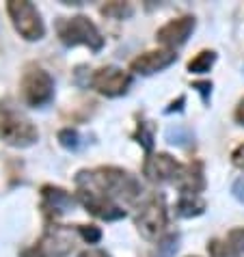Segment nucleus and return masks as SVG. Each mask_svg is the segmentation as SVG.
Listing matches in <instances>:
<instances>
[{
    "instance_id": "1",
    "label": "nucleus",
    "mask_w": 244,
    "mask_h": 257,
    "mask_svg": "<svg viewBox=\"0 0 244 257\" xmlns=\"http://www.w3.org/2000/svg\"><path fill=\"white\" fill-rule=\"evenodd\" d=\"M76 184H89L110 197L117 203H134L141 197V182L132 173L119 167H97L93 171H80L76 175Z\"/></svg>"
},
{
    "instance_id": "2",
    "label": "nucleus",
    "mask_w": 244,
    "mask_h": 257,
    "mask_svg": "<svg viewBox=\"0 0 244 257\" xmlns=\"http://www.w3.org/2000/svg\"><path fill=\"white\" fill-rule=\"evenodd\" d=\"M0 141L9 147H31L39 141L37 125L11 102H0Z\"/></svg>"
},
{
    "instance_id": "3",
    "label": "nucleus",
    "mask_w": 244,
    "mask_h": 257,
    "mask_svg": "<svg viewBox=\"0 0 244 257\" xmlns=\"http://www.w3.org/2000/svg\"><path fill=\"white\" fill-rule=\"evenodd\" d=\"M56 35L61 44L67 48L74 46H87L93 52H99L104 48V37L99 28L91 22L87 16H74V18H61L56 22Z\"/></svg>"
},
{
    "instance_id": "4",
    "label": "nucleus",
    "mask_w": 244,
    "mask_h": 257,
    "mask_svg": "<svg viewBox=\"0 0 244 257\" xmlns=\"http://www.w3.org/2000/svg\"><path fill=\"white\" fill-rule=\"evenodd\" d=\"M20 93L26 106L31 108H44L54 97V78L39 65H26L22 80H20Z\"/></svg>"
},
{
    "instance_id": "5",
    "label": "nucleus",
    "mask_w": 244,
    "mask_h": 257,
    "mask_svg": "<svg viewBox=\"0 0 244 257\" xmlns=\"http://www.w3.org/2000/svg\"><path fill=\"white\" fill-rule=\"evenodd\" d=\"M7 13H9L11 24L20 33V37H24L26 41L44 39L46 26L39 9L33 3H28V0H9L7 3Z\"/></svg>"
},
{
    "instance_id": "6",
    "label": "nucleus",
    "mask_w": 244,
    "mask_h": 257,
    "mask_svg": "<svg viewBox=\"0 0 244 257\" xmlns=\"http://www.w3.org/2000/svg\"><path fill=\"white\" fill-rule=\"evenodd\" d=\"M167 223L169 212L164 195H152L136 214V229L145 240H160V235L167 231Z\"/></svg>"
},
{
    "instance_id": "7",
    "label": "nucleus",
    "mask_w": 244,
    "mask_h": 257,
    "mask_svg": "<svg viewBox=\"0 0 244 257\" xmlns=\"http://www.w3.org/2000/svg\"><path fill=\"white\" fill-rule=\"evenodd\" d=\"M78 201L95 218H102V220L126 218V210L117 201H112L110 197H106L104 192H99L97 188L89 186V184H78Z\"/></svg>"
},
{
    "instance_id": "8",
    "label": "nucleus",
    "mask_w": 244,
    "mask_h": 257,
    "mask_svg": "<svg viewBox=\"0 0 244 257\" xmlns=\"http://www.w3.org/2000/svg\"><path fill=\"white\" fill-rule=\"evenodd\" d=\"M89 84H91V89H95L97 93H102L106 97H119L128 93V89L132 84V76L121 67L108 65V67H99L93 71L89 78Z\"/></svg>"
},
{
    "instance_id": "9",
    "label": "nucleus",
    "mask_w": 244,
    "mask_h": 257,
    "mask_svg": "<svg viewBox=\"0 0 244 257\" xmlns=\"http://www.w3.org/2000/svg\"><path fill=\"white\" fill-rule=\"evenodd\" d=\"M184 167L186 164L177 162L173 156L158 152V154H152L145 160V164H143V175L154 184H167V182L177 184V180L184 173Z\"/></svg>"
},
{
    "instance_id": "10",
    "label": "nucleus",
    "mask_w": 244,
    "mask_h": 257,
    "mask_svg": "<svg viewBox=\"0 0 244 257\" xmlns=\"http://www.w3.org/2000/svg\"><path fill=\"white\" fill-rule=\"evenodd\" d=\"M195 26H197V22L192 16H182L175 20H169L164 26L158 28L156 41L160 46H164V50H173L175 52L179 46H184L186 41H188L192 31H195Z\"/></svg>"
},
{
    "instance_id": "11",
    "label": "nucleus",
    "mask_w": 244,
    "mask_h": 257,
    "mask_svg": "<svg viewBox=\"0 0 244 257\" xmlns=\"http://www.w3.org/2000/svg\"><path fill=\"white\" fill-rule=\"evenodd\" d=\"M177 61V54L173 50H149V52L139 54L136 59H132L130 69L139 76H154L158 71L171 67Z\"/></svg>"
},
{
    "instance_id": "12",
    "label": "nucleus",
    "mask_w": 244,
    "mask_h": 257,
    "mask_svg": "<svg viewBox=\"0 0 244 257\" xmlns=\"http://www.w3.org/2000/svg\"><path fill=\"white\" fill-rule=\"evenodd\" d=\"M37 244L46 257H65L74 248V233L63 225H50Z\"/></svg>"
},
{
    "instance_id": "13",
    "label": "nucleus",
    "mask_w": 244,
    "mask_h": 257,
    "mask_svg": "<svg viewBox=\"0 0 244 257\" xmlns=\"http://www.w3.org/2000/svg\"><path fill=\"white\" fill-rule=\"evenodd\" d=\"M71 208H74V197L65 188L50 186V184L41 188V210H44L48 220H56Z\"/></svg>"
},
{
    "instance_id": "14",
    "label": "nucleus",
    "mask_w": 244,
    "mask_h": 257,
    "mask_svg": "<svg viewBox=\"0 0 244 257\" xmlns=\"http://www.w3.org/2000/svg\"><path fill=\"white\" fill-rule=\"evenodd\" d=\"M179 195H199L205 188V173H203V162H190L184 167L182 177L177 180Z\"/></svg>"
},
{
    "instance_id": "15",
    "label": "nucleus",
    "mask_w": 244,
    "mask_h": 257,
    "mask_svg": "<svg viewBox=\"0 0 244 257\" xmlns=\"http://www.w3.org/2000/svg\"><path fill=\"white\" fill-rule=\"evenodd\" d=\"M205 201L199 195H179L175 203V214L179 218H192L205 212Z\"/></svg>"
},
{
    "instance_id": "16",
    "label": "nucleus",
    "mask_w": 244,
    "mask_h": 257,
    "mask_svg": "<svg viewBox=\"0 0 244 257\" xmlns=\"http://www.w3.org/2000/svg\"><path fill=\"white\" fill-rule=\"evenodd\" d=\"M177 248H179V233H167L164 238L158 240V244L149 253V257H175Z\"/></svg>"
},
{
    "instance_id": "17",
    "label": "nucleus",
    "mask_w": 244,
    "mask_h": 257,
    "mask_svg": "<svg viewBox=\"0 0 244 257\" xmlns=\"http://www.w3.org/2000/svg\"><path fill=\"white\" fill-rule=\"evenodd\" d=\"M216 63V52L214 50H201V52L188 63V71L190 74H205L210 71Z\"/></svg>"
},
{
    "instance_id": "18",
    "label": "nucleus",
    "mask_w": 244,
    "mask_h": 257,
    "mask_svg": "<svg viewBox=\"0 0 244 257\" xmlns=\"http://www.w3.org/2000/svg\"><path fill=\"white\" fill-rule=\"evenodd\" d=\"M102 16L110 18V20H128L134 13L130 3H121V0H112V3H106L102 9Z\"/></svg>"
},
{
    "instance_id": "19",
    "label": "nucleus",
    "mask_w": 244,
    "mask_h": 257,
    "mask_svg": "<svg viewBox=\"0 0 244 257\" xmlns=\"http://www.w3.org/2000/svg\"><path fill=\"white\" fill-rule=\"evenodd\" d=\"M167 141L171 143V145H179V147H186L192 143V132L188 130V127L184 125H171L167 130Z\"/></svg>"
},
{
    "instance_id": "20",
    "label": "nucleus",
    "mask_w": 244,
    "mask_h": 257,
    "mask_svg": "<svg viewBox=\"0 0 244 257\" xmlns=\"http://www.w3.org/2000/svg\"><path fill=\"white\" fill-rule=\"evenodd\" d=\"M207 253H210V257H240L227 240H218V238L207 242Z\"/></svg>"
},
{
    "instance_id": "21",
    "label": "nucleus",
    "mask_w": 244,
    "mask_h": 257,
    "mask_svg": "<svg viewBox=\"0 0 244 257\" xmlns=\"http://www.w3.org/2000/svg\"><path fill=\"white\" fill-rule=\"evenodd\" d=\"M59 143H61V147L74 152V149L80 147V134H78V130H74V127H63L59 132Z\"/></svg>"
},
{
    "instance_id": "22",
    "label": "nucleus",
    "mask_w": 244,
    "mask_h": 257,
    "mask_svg": "<svg viewBox=\"0 0 244 257\" xmlns=\"http://www.w3.org/2000/svg\"><path fill=\"white\" fill-rule=\"evenodd\" d=\"M78 233H80V238L84 242H89V244H97V242L102 240V229L95 225H78Z\"/></svg>"
},
{
    "instance_id": "23",
    "label": "nucleus",
    "mask_w": 244,
    "mask_h": 257,
    "mask_svg": "<svg viewBox=\"0 0 244 257\" xmlns=\"http://www.w3.org/2000/svg\"><path fill=\"white\" fill-rule=\"evenodd\" d=\"M227 242L233 246V251L242 257V255H244V227H238V229H231V231H229Z\"/></svg>"
},
{
    "instance_id": "24",
    "label": "nucleus",
    "mask_w": 244,
    "mask_h": 257,
    "mask_svg": "<svg viewBox=\"0 0 244 257\" xmlns=\"http://www.w3.org/2000/svg\"><path fill=\"white\" fill-rule=\"evenodd\" d=\"M134 139H139L141 145L145 147L147 152H152V145H154V134H152V130H147V125H145V123H139V130H136Z\"/></svg>"
},
{
    "instance_id": "25",
    "label": "nucleus",
    "mask_w": 244,
    "mask_h": 257,
    "mask_svg": "<svg viewBox=\"0 0 244 257\" xmlns=\"http://www.w3.org/2000/svg\"><path fill=\"white\" fill-rule=\"evenodd\" d=\"M192 89L199 91L201 97H203V102H207L210 95H212V82H207V80H203V82H192Z\"/></svg>"
},
{
    "instance_id": "26",
    "label": "nucleus",
    "mask_w": 244,
    "mask_h": 257,
    "mask_svg": "<svg viewBox=\"0 0 244 257\" xmlns=\"http://www.w3.org/2000/svg\"><path fill=\"white\" fill-rule=\"evenodd\" d=\"M231 162H233L238 169H242V171H244V143L233 149V154H231Z\"/></svg>"
},
{
    "instance_id": "27",
    "label": "nucleus",
    "mask_w": 244,
    "mask_h": 257,
    "mask_svg": "<svg viewBox=\"0 0 244 257\" xmlns=\"http://www.w3.org/2000/svg\"><path fill=\"white\" fill-rule=\"evenodd\" d=\"M231 195L238 199L240 203H244V177H240V180H235L233 182V186H231Z\"/></svg>"
},
{
    "instance_id": "28",
    "label": "nucleus",
    "mask_w": 244,
    "mask_h": 257,
    "mask_svg": "<svg viewBox=\"0 0 244 257\" xmlns=\"http://www.w3.org/2000/svg\"><path fill=\"white\" fill-rule=\"evenodd\" d=\"M20 257H46V253L39 248V244H33V246L24 248V251L20 253Z\"/></svg>"
},
{
    "instance_id": "29",
    "label": "nucleus",
    "mask_w": 244,
    "mask_h": 257,
    "mask_svg": "<svg viewBox=\"0 0 244 257\" xmlns=\"http://www.w3.org/2000/svg\"><path fill=\"white\" fill-rule=\"evenodd\" d=\"M233 119H235V123H238V125H244V97L238 102V106H235Z\"/></svg>"
},
{
    "instance_id": "30",
    "label": "nucleus",
    "mask_w": 244,
    "mask_h": 257,
    "mask_svg": "<svg viewBox=\"0 0 244 257\" xmlns=\"http://www.w3.org/2000/svg\"><path fill=\"white\" fill-rule=\"evenodd\" d=\"M78 257H110V255L102 251V248H87V251H82Z\"/></svg>"
},
{
    "instance_id": "31",
    "label": "nucleus",
    "mask_w": 244,
    "mask_h": 257,
    "mask_svg": "<svg viewBox=\"0 0 244 257\" xmlns=\"http://www.w3.org/2000/svg\"><path fill=\"white\" fill-rule=\"evenodd\" d=\"M186 102V97L184 95H179L177 97V102H171V106L167 108V112H173V110H182V104Z\"/></svg>"
}]
</instances>
